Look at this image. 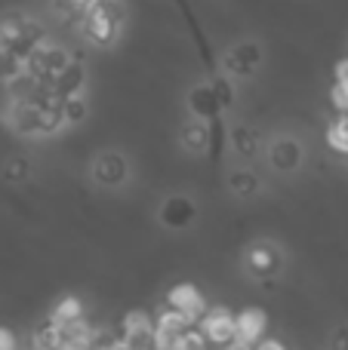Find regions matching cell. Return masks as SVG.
Segmentation results:
<instances>
[{
    "instance_id": "6da1fadb",
    "label": "cell",
    "mask_w": 348,
    "mask_h": 350,
    "mask_svg": "<svg viewBox=\"0 0 348 350\" xmlns=\"http://www.w3.org/2000/svg\"><path fill=\"white\" fill-rule=\"evenodd\" d=\"M197 329H201V335L213 350H222L232 341H238V320L228 308H210L203 314V320L197 323Z\"/></svg>"
},
{
    "instance_id": "7a4b0ae2",
    "label": "cell",
    "mask_w": 348,
    "mask_h": 350,
    "mask_svg": "<svg viewBox=\"0 0 348 350\" xmlns=\"http://www.w3.org/2000/svg\"><path fill=\"white\" fill-rule=\"evenodd\" d=\"M117 25H121L117 6L92 3L84 16V34L90 37L92 43H111L117 37Z\"/></svg>"
},
{
    "instance_id": "3957f363",
    "label": "cell",
    "mask_w": 348,
    "mask_h": 350,
    "mask_svg": "<svg viewBox=\"0 0 348 350\" xmlns=\"http://www.w3.org/2000/svg\"><path fill=\"white\" fill-rule=\"evenodd\" d=\"M166 308L176 310V314H182L185 320L191 323V326H197V323L203 320V314H207V301H203V295L195 289L191 283H182V286H173L170 295H166Z\"/></svg>"
},
{
    "instance_id": "277c9868",
    "label": "cell",
    "mask_w": 348,
    "mask_h": 350,
    "mask_svg": "<svg viewBox=\"0 0 348 350\" xmlns=\"http://www.w3.org/2000/svg\"><path fill=\"white\" fill-rule=\"evenodd\" d=\"M238 320V341L256 350L265 341V329H269V317L259 308H244L240 314H234Z\"/></svg>"
},
{
    "instance_id": "5b68a950",
    "label": "cell",
    "mask_w": 348,
    "mask_h": 350,
    "mask_svg": "<svg viewBox=\"0 0 348 350\" xmlns=\"http://www.w3.org/2000/svg\"><path fill=\"white\" fill-rule=\"evenodd\" d=\"M247 267H250L256 277H271V273H277V267H281V255H277V249L269 246V243H256V246L247 252Z\"/></svg>"
},
{
    "instance_id": "8992f818",
    "label": "cell",
    "mask_w": 348,
    "mask_h": 350,
    "mask_svg": "<svg viewBox=\"0 0 348 350\" xmlns=\"http://www.w3.org/2000/svg\"><path fill=\"white\" fill-rule=\"evenodd\" d=\"M84 65H77V62H71V65L65 68V71L59 74V77L53 80V92L59 98H71V96H80L84 92Z\"/></svg>"
},
{
    "instance_id": "52a82bcc",
    "label": "cell",
    "mask_w": 348,
    "mask_h": 350,
    "mask_svg": "<svg viewBox=\"0 0 348 350\" xmlns=\"http://www.w3.org/2000/svg\"><path fill=\"white\" fill-rule=\"evenodd\" d=\"M269 157H271V166H277L281 172H290V170H296V166H299L302 151H299V145H296V142L277 139V142H271Z\"/></svg>"
},
{
    "instance_id": "ba28073f",
    "label": "cell",
    "mask_w": 348,
    "mask_h": 350,
    "mask_svg": "<svg viewBox=\"0 0 348 350\" xmlns=\"http://www.w3.org/2000/svg\"><path fill=\"white\" fill-rule=\"evenodd\" d=\"M225 65L232 68V74L247 77V74H253V68L259 65V46H256V43H238V46L228 53Z\"/></svg>"
},
{
    "instance_id": "9c48e42d",
    "label": "cell",
    "mask_w": 348,
    "mask_h": 350,
    "mask_svg": "<svg viewBox=\"0 0 348 350\" xmlns=\"http://www.w3.org/2000/svg\"><path fill=\"white\" fill-rule=\"evenodd\" d=\"M145 335H154V317L145 314V310H129L121 323V338L133 341V338H145Z\"/></svg>"
},
{
    "instance_id": "30bf717a",
    "label": "cell",
    "mask_w": 348,
    "mask_h": 350,
    "mask_svg": "<svg viewBox=\"0 0 348 350\" xmlns=\"http://www.w3.org/2000/svg\"><path fill=\"white\" fill-rule=\"evenodd\" d=\"M77 320H86L84 317V304L77 301L74 295H68V298H62L59 304L53 308V314H49V323L53 326H71V323H77Z\"/></svg>"
},
{
    "instance_id": "8fae6325",
    "label": "cell",
    "mask_w": 348,
    "mask_h": 350,
    "mask_svg": "<svg viewBox=\"0 0 348 350\" xmlns=\"http://www.w3.org/2000/svg\"><path fill=\"white\" fill-rule=\"evenodd\" d=\"M191 215H195V206H191L185 197L166 200L164 209H160V218H164V224H173V228H182V224H188Z\"/></svg>"
},
{
    "instance_id": "7c38bea8",
    "label": "cell",
    "mask_w": 348,
    "mask_h": 350,
    "mask_svg": "<svg viewBox=\"0 0 348 350\" xmlns=\"http://www.w3.org/2000/svg\"><path fill=\"white\" fill-rule=\"evenodd\" d=\"M188 105H191V111L197 114V120H207V117L219 114V102H216V96H213L210 86H197V90H191Z\"/></svg>"
},
{
    "instance_id": "4fadbf2b",
    "label": "cell",
    "mask_w": 348,
    "mask_h": 350,
    "mask_svg": "<svg viewBox=\"0 0 348 350\" xmlns=\"http://www.w3.org/2000/svg\"><path fill=\"white\" fill-rule=\"evenodd\" d=\"M182 139H185V145L191 148V151H207L210 148V142H213V129H210V123L207 120H191L188 126H185V133H182Z\"/></svg>"
},
{
    "instance_id": "5bb4252c",
    "label": "cell",
    "mask_w": 348,
    "mask_h": 350,
    "mask_svg": "<svg viewBox=\"0 0 348 350\" xmlns=\"http://www.w3.org/2000/svg\"><path fill=\"white\" fill-rule=\"evenodd\" d=\"M22 74H28V62L18 59L12 49L0 46V80H3V83H12V80H18Z\"/></svg>"
},
{
    "instance_id": "9a60e30c",
    "label": "cell",
    "mask_w": 348,
    "mask_h": 350,
    "mask_svg": "<svg viewBox=\"0 0 348 350\" xmlns=\"http://www.w3.org/2000/svg\"><path fill=\"white\" fill-rule=\"evenodd\" d=\"M96 178L102 185H121L127 178V163L121 157H102L96 163Z\"/></svg>"
},
{
    "instance_id": "2e32d148",
    "label": "cell",
    "mask_w": 348,
    "mask_h": 350,
    "mask_svg": "<svg viewBox=\"0 0 348 350\" xmlns=\"http://www.w3.org/2000/svg\"><path fill=\"white\" fill-rule=\"evenodd\" d=\"M86 111H90V105H86L84 92L80 96H71L62 102V117H65V123H80L86 117Z\"/></svg>"
},
{
    "instance_id": "e0dca14e",
    "label": "cell",
    "mask_w": 348,
    "mask_h": 350,
    "mask_svg": "<svg viewBox=\"0 0 348 350\" xmlns=\"http://www.w3.org/2000/svg\"><path fill=\"white\" fill-rule=\"evenodd\" d=\"M259 187V181H256V175L253 172H244V170H238L232 175V191H238V193H253Z\"/></svg>"
},
{
    "instance_id": "ac0fdd59",
    "label": "cell",
    "mask_w": 348,
    "mask_h": 350,
    "mask_svg": "<svg viewBox=\"0 0 348 350\" xmlns=\"http://www.w3.org/2000/svg\"><path fill=\"white\" fill-rule=\"evenodd\" d=\"M210 90H213V96H216V102H219V108H228V105H232L234 92H232V83H228L225 77H222V80H213V86H210Z\"/></svg>"
},
{
    "instance_id": "d6986e66",
    "label": "cell",
    "mask_w": 348,
    "mask_h": 350,
    "mask_svg": "<svg viewBox=\"0 0 348 350\" xmlns=\"http://www.w3.org/2000/svg\"><path fill=\"white\" fill-rule=\"evenodd\" d=\"M234 148H238L240 154H256V142H253V133H247V129H238V133H234Z\"/></svg>"
},
{
    "instance_id": "ffe728a7",
    "label": "cell",
    "mask_w": 348,
    "mask_h": 350,
    "mask_svg": "<svg viewBox=\"0 0 348 350\" xmlns=\"http://www.w3.org/2000/svg\"><path fill=\"white\" fill-rule=\"evenodd\" d=\"M333 105H336L339 114H348V86L345 83L333 86Z\"/></svg>"
},
{
    "instance_id": "44dd1931",
    "label": "cell",
    "mask_w": 348,
    "mask_h": 350,
    "mask_svg": "<svg viewBox=\"0 0 348 350\" xmlns=\"http://www.w3.org/2000/svg\"><path fill=\"white\" fill-rule=\"evenodd\" d=\"M0 350H18V338L3 326H0Z\"/></svg>"
},
{
    "instance_id": "7402d4cb",
    "label": "cell",
    "mask_w": 348,
    "mask_h": 350,
    "mask_svg": "<svg viewBox=\"0 0 348 350\" xmlns=\"http://www.w3.org/2000/svg\"><path fill=\"white\" fill-rule=\"evenodd\" d=\"M330 350H348V329H336L330 341Z\"/></svg>"
},
{
    "instance_id": "603a6c76",
    "label": "cell",
    "mask_w": 348,
    "mask_h": 350,
    "mask_svg": "<svg viewBox=\"0 0 348 350\" xmlns=\"http://www.w3.org/2000/svg\"><path fill=\"white\" fill-rule=\"evenodd\" d=\"M256 350H287V345H284V341H277V338H265Z\"/></svg>"
},
{
    "instance_id": "cb8c5ba5",
    "label": "cell",
    "mask_w": 348,
    "mask_h": 350,
    "mask_svg": "<svg viewBox=\"0 0 348 350\" xmlns=\"http://www.w3.org/2000/svg\"><path fill=\"white\" fill-rule=\"evenodd\" d=\"M71 3H77V6H92L96 0H71Z\"/></svg>"
}]
</instances>
